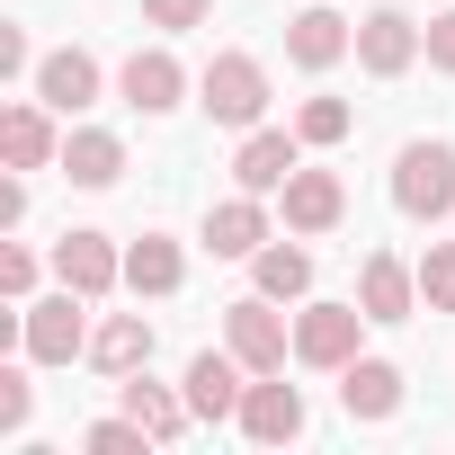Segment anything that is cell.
<instances>
[{
	"mask_svg": "<svg viewBox=\"0 0 455 455\" xmlns=\"http://www.w3.org/2000/svg\"><path fill=\"white\" fill-rule=\"evenodd\" d=\"M28 411H36L28 366H0V437H19V428H28Z\"/></svg>",
	"mask_w": 455,
	"mask_h": 455,
	"instance_id": "obj_27",
	"label": "cell"
},
{
	"mask_svg": "<svg viewBox=\"0 0 455 455\" xmlns=\"http://www.w3.org/2000/svg\"><path fill=\"white\" fill-rule=\"evenodd\" d=\"M205 19H214V0H143V28H161V36H188Z\"/></svg>",
	"mask_w": 455,
	"mask_h": 455,
	"instance_id": "obj_28",
	"label": "cell"
},
{
	"mask_svg": "<svg viewBox=\"0 0 455 455\" xmlns=\"http://www.w3.org/2000/svg\"><path fill=\"white\" fill-rule=\"evenodd\" d=\"M393 205L411 223H446L455 214V143H437V134L402 143L393 152Z\"/></svg>",
	"mask_w": 455,
	"mask_h": 455,
	"instance_id": "obj_2",
	"label": "cell"
},
{
	"mask_svg": "<svg viewBox=\"0 0 455 455\" xmlns=\"http://www.w3.org/2000/svg\"><path fill=\"white\" fill-rule=\"evenodd\" d=\"M223 348H233L251 375H286V357H295V322L277 313V295H242V304H223Z\"/></svg>",
	"mask_w": 455,
	"mask_h": 455,
	"instance_id": "obj_3",
	"label": "cell"
},
{
	"mask_svg": "<svg viewBox=\"0 0 455 455\" xmlns=\"http://www.w3.org/2000/svg\"><path fill=\"white\" fill-rule=\"evenodd\" d=\"M295 134H304V152H331V143H348V134H357V108H348V99H331V90H313V99L295 108Z\"/></svg>",
	"mask_w": 455,
	"mask_h": 455,
	"instance_id": "obj_24",
	"label": "cell"
},
{
	"mask_svg": "<svg viewBox=\"0 0 455 455\" xmlns=\"http://www.w3.org/2000/svg\"><path fill=\"white\" fill-rule=\"evenodd\" d=\"M90 331H99V322H90V295H72V286L28 304V357H36V366H72V357H90Z\"/></svg>",
	"mask_w": 455,
	"mask_h": 455,
	"instance_id": "obj_5",
	"label": "cell"
},
{
	"mask_svg": "<svg viewBox=\"0 0 455 455\" xmlns=\"http://www.w3.org/2000/svg\"><path fill=\"white\" fill-rule=\"evenodd\" d=\"M125 286H134L143 304H170V295L188 286V251H179L170 233H143V242H125Z\"/></svg>",
	"mask_w": 455,
	"mask_h": 455,
	"instance_id": "obj_20",
	"label": "cell"
},
{
	"mask_svg": "<svg viewBox=\"0 0 455 455\" xmlns=\"http://www.w3.org/2000/svg\"><path fill=\"white\" fill-rule=\"evenodd\" d=\"M214 259H259V242H268V205L242 188V196H223V205H205V233H196Z\"/></svg>",
	"mask_w": 455,
	"mask_h": 455,
	"instance_id": "obj_16",
	"label": "cell"
},
{
	"mask_svg": "<svg viewBox=\"0 0 455 455\" xmlns=\"http://www.w3.org/2000/svg\"><path fill=\"white\" fill-rule=\"evenodd\" d=\"M54 170H63L72 188H116V179H125V143H116L108 125H72V134H63V161H54Z\"/></svg>",
	"mask_w": 455,
	"mask_h": 455,
	"instance_id": "obj_21",
	"label": "cell"
},
{
	"mask_svg": "<svg viewBox=\"0 0 455 455\" xmlns=\"http://www.w3.org/2000/svg\"><path fill=\"white\" fill-rule=\"evenodd\" d=\"M81 446H90V455H152L161 437H152L134 411H116V419H90V428H81Z\"/></svg>",
	"mask_w": 455,
	"mask_h": 455,
	"instance_id": "obj_25",
	"label": "cell"
},
{
	"mask_svg": "<svg viewBox=\"0 0 455 455\" xmlns=\"http://www.w3.org/2000/svg\"><path fill=\"white\" fill-rule=\"evenodd\" d=\"M90 366H99V375H134V366H152V322H143V313H108V322L90 331Z\"/></svg>",
	"mask_w": 455,
	"mask_h": 455,
	"instance_id": "obj_22",
	"label": "cell"
},
{
	"mask_svg": "<svg viewBox=\"0 0 455 455\" xmlns=\"http://www.w3.org/2000/svg\"><path fill=\"white\" fill-rule=\"evenodd\" d=\"M116 99H125L134 116H170V108L188 99V63H179L170 45H134V54L116 63Z\"/></svg>",
	"mask_w": 455,
	"mask_h": 455,
	"instance_id": "obj_7",
	"label": "cell"
},
{
	"mask_svg": "<svg viewBox=\"0 0 455 455\" xmlns=\"http://www.w3.org/2000/svg\"><path fill=\"white\" fill-rule=\"evenodd\" d=\"M99 90H108L99 54H81V45H54V54H36V99H45L54 116H81V108H99Z\"/></svg>",
	"mask_w": 455,
	"mask_h": 455,
	"instance_id": "obj_13",
	"label": "cell"
},
{
	"mask_svg": "<svg viewBox=\"0 0 455 455\" xmlns=\"http://www.w3.org/2000/svg\"><path fill=\"white\" fill-rule=\"evenodd\" d=\"M0 81H36V54H28V28L0 19Z\"/></svg>",
	"mask_w": 455,
	"mask_h": 455,
	"instance_id": "obj_30",
	"label": "cell"
},
{
	"mask_svg": "<svg viewBox=\"0 0 455 455\" xmlns=\"http://www.w3.org/2000/svg\"><path fill=\"white\" fill-rule=\"evenodd\" d=\"M28 223V179H0V233H19Z\"/></svg>",
	"mask_w": 455,
	"mask_h": 455,
	"instance_id": "obj_32",
	"label": "cell"
},
{
	"mask_svg": "<svg viewBox=\"0 0 455 455\" xmlns=\"http://www.w3.org/2000/svg\"><path fill=\"white\" fill-rule=\"evenodd\" d=\"M0 295H10V304H28V295H36V251H19V242L0 251Z\"/></svg>",
	"mask_w": 455,
	"mask_h": 455,
	"instance_id": "obj_29",
	"label": "cell"
},
{
	"mask_svg": "<svg viewBox=\"0 0 455 455\" xmlns=\"http://www.w3.org/2000/svg\"><path fill=\"white\" fill-rule=\"evenodd\" d=\"M251 286H259V295H277V304H304V295H313V251H304V242H259Z\"/></svg>",
	"mask_w": 455,
	"mask_h": 455,
	"instance_id": "obj_23",
	"label": "cell"
},
{
	"mask_svg": "<svg viewBox=\"0 0 455 455\" xmlns=\"http://www.w3.org/2000/svg\"><path fill=\"white\" fill-rule=\"evenodd\" d=\"M357 339H366V304L304 295V313H295V366H322V375H339V366L357 357Z\"/></svg>",
	"mask_w": 455,
	"mask_h": 455,
	"instance_id": "obj_4",
	"label": "cell"
},
{
	"mask_svg": "<svg viewBox=\"0 0 455 455\" xmlns=\"http://www.w3.org/2000/svg\"><path fill=\"white\" fill-rule=\"evenodd\" d=\"M196 108H205L214 125L251 134V125L268 116V63H259V54H242V45H223V54L196 72Z\"/></svg>",
	"mask_w": 455,
	"mask_h": 455,
	"instance_id": "obj_1",
	"label": "cell"
},
{
	"mask_svg": "<svg viewBox=\"0 0 455 455\" xmlns=\"http://www.w3.org/2000/svg\"><path fill=\"white\" fill-rule=\"evenodd\" d=\"M419 304L428 313H455V242H428L419 251Z\"/></svg>",
	"mask_w": 455,
	"mask_h": 455,
	"instance_id": "obj_26",
	"label": "cell"
},
{
	"mask_svg": "<svg viewBox=\"0 0 455 455\" xmlns=\"http://www.w3.org/2000/svg\"><path fill=\"white\" fill-rule=\"evenodd\" d=\"M0 152H10V170H54V161H63L54 108H45V99H19L10 116H0Z\"/></svg>",
	"mask_w": 455,
	"mask_h": 455,
	"instance_id": "obj_19",
	"label": "cell"
},
{
	"mask_svg": "<svg viewBox=\"0 0 455 455\" xmlns=\"http://www.w3.org/2000/svg\"><path fill=\"white\" fill-rule=\"evenodd\" d=\"M277 196H286V233H304V242H313V233H339V214H348L339 170H313V161H304V170H295Z\"/></svg>",
	"mask_w": 455,
	"mask_h": 455,
	"instance_id": "obj_15",
	"label": "cell"
},
{
	"mask_svg": "<svg viewBox=\"0 0 455 455\" xmlns=\"http://www.w3.org/2000/svg\"><path fill=\"white\" fill-rule=\"evenodd\" d=\"M179 393H188V411L196 419H242V393H251V366L233 357V348H196L188 357V375H179Z\"/></svg>",
	"mask_w": 455,
	"mask_h": 455,
	"instance_id": "obj_9",
	"label": "cell"
},
{
	"mask_svg": "<svg viewBox=\"0 0 455 455\" xmlns=\"http://www.w3.org/2000/svg\"><path fill=\"white\" fill-rule=\"evenodd\" d=\"M428 72H455V10L428 19Z\"/></svg>",
	"mask_w": 455,
	"mask_h": 455,
	"instance_id": "obj_31",
	"label": "cell"
},
{
	"mask_svg": "<svg viewBox=\"0 0 455 455\" xmlns=\"http://www.w3.org/2000/svg\"><path fill=\"white\" fill-rule=\"evenodd\" d=\"M348 54H357V28H348L339 10L313 0V10L286 19V63H295V72H331V63H348Z\"/></svg>",
	"mask_w": 455,
	"mask_h": 455,
	"instance_id": "obj_14",
	"label": "cell"
},
{
	"mask_svg": "<svg viewBox=\"0 0 455 455\" xmlns=\"http://www.w3.org/2000/svg\"><path fill=\"white\" fill-rule=\"evenodd\" d=\"M116 411H134V419H143V428H152L161 446H179V437L196 428V411H188V393H170V384H152L143 366H134V375H116Z\"/></svg>",
	"mask_w": 455,
	"mask_h": 455,
	"instance_id": "obj_18",
	"label": "cell"
},
{
	"mask_svg": "<svg viewBox=\"0 0 455 455\" xmlns=\"http://www.w3.org/2000/svg\"><path fill=\"white\" fill-rule=\"evenodd\" d=\"M54 277H63L72 295L108 304V295L125 286V251H116L108 233H90V223H81V233H63V242H54Z\"/></svg>",
	"mask_w": 455,
	"mask_h": 455,
	"instance_id": "obj_10",
	"label": "cell"
},
{
	"mask_svg": "<svg viewBox=\"0 0 455 455\" xmlns=\"http://www.w3.org/2000/svg\"><path fill=\"white\" fill-rule=\"evenodd\" d=\"M251 446H295L304 428H313V411H304V393L286 384V375H251V393H242V419H233Z\"/></svg>",
	"mask_w": 455,
	"mask_h": 455,
	"instance_id": "obj_8",
	"label": "cell"
},
{
	"mask_svg": "<svg viewBox=\"0 0 455 455\" xmlns=\"http://www.w3.org/2000/svg\"><path fill=\"white\" fill-rule=\"evenodd\" d=\"M339 411H348V419H393V411H402V366L357 348V357L339 366Z\"/></svg>",
	"mask_w": 455,
	"mask_h": 455,
	"instance_id": "obj_17",
	"label": "cell"
},
{
	"mask_svg": "<svg viewBox=\"0 0 455 455\" xmlns=\"http://www.w3.org/2000/svg\"><path fill=\"white\" fill-rule=\"evenodd\" d=\"M357 304H366V322H411V313H419V259L366 251V259H357Z\"/></svg>",
	"mask_w": 455,
	"mask_h": 455,
	"instance_id": "obj_12",
	"label": "cell"
},
{
	"mask_svg": "<svg viewBox=\"0 0 455 455\" xmlns=\"http://www.w3.org/2000/svg\"><path fill=\"white\" fill-rule=\"evenodd\" d=\"M295 170H304V134L295 125H251L242 152H233V188H251V196H277Z\"/></svg>",
	"mask_w": 455,
	"mask_h": 455,
	"instance_id": "obj_11",
	"label": "cell"
},
{
	"mask_svg": "<svg viewBox=\"0 0 455 455\" xmlns=\"http://www.w3.org/2000/svg\"><path fill=\"white\" fill-rule=\"evenodd\" d=\"M419 54H428V19H411V10H366L357 19V72L402 81Z\"/></svg>",
	"mask_w": 455,
	"mask_h": 455,
	"instance_id": "obj_6",
	"label": "cell"
}]
</instances>
